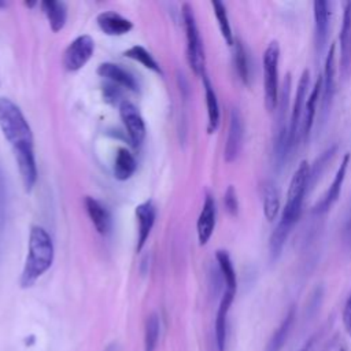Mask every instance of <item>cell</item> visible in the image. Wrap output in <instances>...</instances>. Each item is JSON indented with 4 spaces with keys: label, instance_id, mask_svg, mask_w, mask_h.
<instances>
[{
    "label": "cell",
    "instance_id": "cell-25",
    "mask_svg": "<svg viewBox=\"0 0 351 351\" xmlns=\"http://www.w3.org/2000/svg\"><path fill=\"white\" fill-rule=\"evenodd\" d=\"M233 62L234 69L243 84L250 85L251 82V58L250 51L240 38H234L233 44Z\"/></svg>",
    "mask_w": 351,
    "mask_h": 351
},
{
    "label": "cell",
    "instance_id": "cell-11",
    "mask_svg": "<svg viewBox=\"0 0 351 351\" xmlns=\"http://www.w3.org/2000/svg\"><path fill=\"white\" fill-rule=\"evenodd\" d=\"M95 51V41L90 36L82 34L74 38L63 53V66L67 71H78L92 58Z\"/></svg>",
    "mask_w": 351,
    "mask_h": 351
},
{
    "label": "cell",
    "instance_id": "cell-28",
    "mask_svg": "<svg viewBox=\"0 0 351 351\" xmlns=\"http://www.w3.org/2000/svg\"><path fill=\"white\" fill-rule=\"evenodd\" d=\"M136 167L134 156L126 148H119L114 160V177L118 181H126L134 174Z\"/></svg>",
    "mask_w": 351,
    "mask_h": 351
},
{
    "label": "cell",
    "instance_id": "cell-2",
    "mask_svg": "<svg viewBox=\"0 0 351 351\" xmlns=\"http://www.w3.org/2000/svg\"><path fill=\"white\" fill-rule=\"evenodd\" d=\"M308 170L310 163L307 160H300L289 181L285 207L282 208L280 219L269 237V258L271 262H276L281 256L284 245L300 218L303 200L308 193Z\"/></svg>",
    "mask_w": 351,
    "mask_h": 351
},
{
    "label": "cell",
    "instance_id": "cell-27",
    "mask_svg": "<svg viewBox=\"0 0 351 351\" xmlns=\"http://www.w3.org/2000/svg\"><path fill=\"white\" fill-rule=\"evenodd\" d=\"M215 261H217L218 269H219L222 280H223V289L236 292L237 291V277H236V270H234V266H233L229 252L225 250H218L215 252Z\"/></svg>",
    "mask_w": 351,
    "mask_h": 351
},
{
    "label": "cell",
    "instance_id": "cell-1",
    "mask_svg": "<svg viewBox=\"0 0 351 351\" xmlns=\"http://www.w3.org/2000/svg\"><path fill=\"white\" fill-rule=\"evenodd\" d=\"M0 129L12 148L23 188L29 193L37 181L33 133L21 108L4 96H0Z\"/></svg>",
    "mask_w": 351,
    "mask_h": 351
},
{
    "label": "cell",
    "instance_id": "cell-15",
    "mask_svg": "<svg viewBox=\"0 0 351 351\" xmlns=\"http://www.w3.org/2000/svg\"><path fill=\"white\" fill-rule=\"evenodd\" d=\"M217 221V206L214 197L207 193L196 222V232H197V240L200 245H204L208 243L214 233Z\"/></svg>",
    "mask_w": 351,
    "mask_h": 351
},
{
    "label": "cell",
    "instance_id": "cell-18",
    "mask_svg": "<svg viewBox=\"0 0 351 351\" xmlns=\"http://www.w3.org/2000/svg\"><path fill=\"white\" fill-rule=\"evenodd\" d=\"M321 88H322V78L321 75L317 77L308 96L306 100L304 106V112H303V119H302V126H300V141H307L308 136L311 133V129L314 126V119L317 114V104L321 97Z\"/></svg>",
    "mask_w": 351,
    "mask_h": 351
},
{
    "label": "cell",
    "instance_id": "cell-16",
    "mask_svg": "<svg viewBox=\"0 0 351 351\" xmlns=\"http://www.w3.org/2000/svg\"><path fill=\"white\" fill-rule=\"evenodd\" d=\"M136 219H137V245L136 250L137 252H140L143 250V247L145 245L148 236L152 230V226L155 223V218H156V207L154 204L152 200H147L140 203L136 210Z\"/></svg>",
    "mask_w": 351,
    "mask_h": 351
},
{
    "label": "cell",
    "instance_id": "cell-12",
    "mask_svg": "<svg viewBox=\"0 0 351 351\" xmlns=\"http://www.w3.org/2000/svg\"><path fill=\"white\" fill-rule=\"evenodd\" d=\"M244 138V121L240 110L237 107H232L229 114V126L226 141L223 147V159L228 163L234 162L241 151Z\"/></svg>",
    "mask_w": 351,
    "mask_h": 351
},
{
    "label": "cell",
    "instance_id": "cell-23",
    "mask_svg": "<svg viewBox=\"0 0 351 351\" xmlns=\"http://www.w3.org/2000/svg\"><path fill=\"white\" fill-rule=\"evenodd\" d=\"M203 78V86H204V97H206V106H207V133L213 134L219 126V104L217 99V93L211 85L210 78L207 74L202 75Z\"/></svg>",
    "mask_w": 351,
    "mask_h": 351
},
{
    "label": "cell",
    "instance_id": "cell-9",
    "mask_svg": "<svg viewBox=\"0 0 351 351\" xmlns=\"http://www.w3.org/2000/svg\"><path fill=\"white\" fill-rule=\"evenodd\" d=\"M350 162H351V154L346 152L341 158V162L333 176V180H332L329 188L325 191V193L321 196V199L313 206L311 213L314 215L321 217V215L326 214L333 207V204L339 200Z\"/></svg>",
    "mask_w": 351,
    "mask_h": 351
},
{
    "label": "cell",
    "instance_id": "cell-32",
    "mask_svg": "<svg viewBox=\"0 0 351 351\" xmlns=\"http://www.w3.org/2000/svg\"><path fill=\"white\" fill-rule=\"evenodd\" d=\"M123 55L129 59H133L136 62H138L140 64H143L145 69H149L155 73H162L159 64L156 63V60L152 58V55L141 45H133L129 49H126L123 52Z\"/></svg>",
    "mask_w": 351,
    "mask_h": 351
},
{
    "label": "cell",
    "instance_id": "cell-29",
    "mask_svg": "<svg viewBox=\"0 0 351 351\" xmlns=\"http://www.w3.org/2000/svg\"><path fill=\"white\" fill-rule=\"evenodd\" d=\"M211 7H213V11H214V15L218 21V26H219V30H221V34L225 40V43L229 45V47H233L234 44V36H233V32H232V26H230V22H229V18H228V12H226V7L222 1H218V0H214L211 1Z\"/></svg>",
    "mask_w": 351,
    "mask_h": 351
},
{
    "label": "cell",
    "instance_id": "cell-26",
    "mask_svg": "<svg viewBox=\"0 0 351 351\" xmlns=\"http://www.w3.org/2000/svg\"><path fill=\"white\" fill-rule=\"evenodd\" d=\"M43 12L45 14L52 32H59L63 29L67 19V5L63 1L44 0L41 3Z\"/></svg>",
    "mask_w": 351,
    "mask_h": 351
},
{
    "label": "cell",
    "instance_id": "cell-20",
    "mask_svg": "<svg viewBox=\"0 0 351 351\" xmlns=\"http://www.w3.org/2000/svg\"><path fill=\"white\" fill-rule=\"evenodd\" d=\"M97 74L100 77L108 80L110 84H112L115 86H122V88H126L129 90H137L138 89V84H137L136 78L133 77V74H130L128 70H125L119 64L110 63V62L101 63L97 67Z\"/></svg>",
    "mask_w": 351,
    "mask_h": 351
},
{
    "label": "cell",
    "instance_id": "cell-22",
    "mask_svg": "<svg viewBox=\"0 0 351 351\" xmlns=\"http://www.w3.org/2000/svg\"><path fill=\"white\" fill-rule=\"evenodd\" d=\"M85 208L86 213L93 223V226L96 228V230L100 234H107L111 229V217L108 210L106 208V206H103L97 199L92 197V196H85Z\"/></svg>",
    "mask_w": 351,
    "mask_h": 351
},
{
    "label": "cell",
    "instance_id": "cell-21",
    "mask_svg": "<svg viewBox=\"0 0 351 351\" xmlns=\"http://www.w3.org/2000/svg\"><path fill=\"white\" fill-rule=\"evenodd\" d=\"M97 25L107 36H122L133 29V23L115 11H104L97 15Z\"/></svg>",
    "mask_w": 351,
    "mask_h": 351
},
{
    "label": "cell",
    "instance_id": "cell-19",
    "mask_svg": "<svg viewBox=\"0 0 351 351\" xmlns=\"http://www.w3.org/2000/svg\"><path fill=\"white\" fill-rule=\"evenodd\" d=\"M259 191H261V197L263 204V215L269 222H273L277 218L281 207L280 188L273 180L266 178L261 181Z\"/></svg>",
    "mask_w": 351,
    "mask_h": 351
},
{
    "label": "cell",
    "instance_id": "cell-30",
    "mask_svg": "<svg viewBox=\"0 0 351 351\" xmlns=\"http://www.w3.org/2000/svg\"><path fill=\"white\" fill-rule=\"evenodd\" d=\"M160 333V319L156 313H151L145 321L144 351H155Z\"/></svg>",
    "mask_w": 351,
    "mask_h": 351
},
{
    "label": "cell",
    "instance_id": "cell-35",
    "mask_svg": "<svg viewBox=\"0 0 351 351\" xmlns=\"http://www.w3.org/2000/svg\"><path fill=\"white\" fill-rule=\"evenodd\" d=\"M343 325L348 333V336L351 337V292L347 296V300L344 303V308H343Z\"/></svg>",
    "mask_w": 351,
    "mask_h": 351
},
{
    "label": "cell",
    "instance_id": "cell-38",
    "mask_svg": "<svg viewBox=\"0 0 351 351\" xmlns=\"http://www.w3.org/2000/svg\"><path fill=\"white\" fill-rule=\"evenodd\" d=\"M341 351H344V350H341Z\"/></svg>",
    "mask_w": 351,
    "mask_h": 351
},
{
    "label": "cell",
    "instance_id": "cell-31",
    "mask_svg": "<svg viewBox=\"0 0 351 351\" xmlns=\"http://www.w3.org/2000/svg\"><path fill=\"white\" fill-rule=\"evenodd\" d=\"M293 318H295V308L291 307L288 314L285 315L284 321L281 322V325L277 328V330L274 332L269 346H267V350L266 351H280V348L282 347L284 341L287 340V336H288V332L293 324Z\"/></svg>",
    "mask_w": 351,
    "mask_h": 351
},
{
    "label": "cell",
    "instance_id": "cell-37",
    "mask_svg": "<svg viewBox=\"0 0 351 351\" xmlns=\"http://www.w3.org/2000/svg\"><path fill=\"white\" fill-rule=\"evenodd\" d=\"M104 351H118V346H117V343H111V344H108V346L104 348Z\"/></svg>",
    "mask_w": 351,
    "mask_h": 351
},
{
    "label": "cell",
    "instance_id": "cell-36",
    "mask_svg": "<svg viewBox=\"0 0 351 351\" xmlns=\"http://www.w3.org/2000/svg\"><path fill=\"white\" fill-rule=\"evenodd\" d=\"M311 347H313V339H310L308 341H306L302 348L299 351H311Z\"/></svg>",
    "mask_w": 351,
    "mask_h": 351
},
{
    "label": "cell",
    "instance_id": "cell-5",
    "mask_svg": "<svg viewBox=\"0 0 351 351\" xmlns=\"http://www.w3.org/2000/svg\"><path fill=\"white\" fill-rule=\"evenodd\" d=\"M182 21H184V29H185V37H186V58L189 67L196 75H204L206 71V56H204V48H203V40L199 33V27L196 25V18L193 14V10L191 4L185 3L182 4Z\"/></svg>",
    "mask_w": 351,
    "mask_h": 351
},
{
    "label": "cell",
    "instance_id": "cell-4",
    "mask_svg": "<svg viewBox=\"0 0 351 351\" xmlns=\"http://www.w3.org/2000/svg\"><path fill=\"white\" fill-rule=\"evenodd\" d=\"M292 89V78L288 73L285 75V80L282 82V86L280 88L278 93V104L276 108V130L273 137V158L274 163L278 169L284 166V163L288 159V155L291 152L289 138H288V123L289 119H287L289 112V96Z\"/></svg>",
    "mask_w": 351,
    "mask_h": 351
},
{
    "label": "cell",
    "instance_id": "cell-13",
    "mask_svg": "<svg viewBox=\"0 0 351 351\" xmlns=\"http://www.w3.org/2000/svg\"><path fill=\"white\" fill-rule=\"evenodd\" d=\"M343 18L339 34L340 41V58L339 73L343 80H347L351 74V1H343Z\"/></svg>",
    "mask_w": 351,
    "mask_h": 351
},
{
    "label": "cell",
    "instance_id": "cell-3",
    "mask_svg": "<svg viewBox=\"0 0 351 351\" xmlns=\"http://www.w3.org/2000/svg\"><path fill=\"white\" fill-rule=\"evenodd\" d=\"M53 243L43 226H33L29 233L27 256L21 274L19 284L22 288H30L52 266Z\"/></svg>",
    "mask_w": 351,
    "mask_h": 351
},
{
    "label": "cell",
    "instance_id": "cell-34",
    "mask_svg": "<svg viewBox=\"0 0 351 351\" xmlns=\"http://www.w3.org/2000/svg\"><path fill=\"white\" fill-rule=\"evenodd\" d=\"M223 206H225V210L228 211V214H230L232 217H236L239 214L240 204H239L236 188L233 185H229L223 193Z\"/></svg>",
    "mask_w": 351,
    "mask_h": 351
},
{
    "label": "cell",
    "instance_id": "cell-8",
    "mask_svg": "<svg viewBox=\"0 0 351 351\" xmlns=\"http://www.w3.org/2000/svg\"><path fill=\"white\" fill-rule=\"evenodd\" d=\"M308 86H310V71L304 69L300 74L298 88H296V95L293 99V104L289 112V123H288V138H289V145L291 149L300 141V126H302V119H303V112H304V106L306 100L308 96Z\"/></svg>",
    "mask_w": 351,
    "mask_h": 351
},
{
    "label": "cell",
    "instance_id": "cell-14",
    "mask_svg": "<svg viewBox=\"0 0 351 351\" xmlns=\"http://www.w3.org/2000/svg\"><path fill=\"white\" fill-rule=\"evenodd\" d=\"M119 115L130 138V143L134 147H140L145 137V123L138 110L133 103L122 100L119 103Z\"/></svg>",
    "mask_w": 351,
    "mask_h": 351
},
{
    "label": "cell",
    "instance_id": "cell-17",
    "mask_svg": "<svg viewBox=\"0 0 351 351\" xmlns=\"http://www.w3.org/2000/svg\"><path fill=\"white\" fill-rule=\"evenodd\" d=\"M234 291L223 289L221 302L218 306L217 317H215V341L218 351H223L226 346V330H228V314L234 300Z\"/></svg>",
    "mask_w": 351,
    "mask_h": 351
},
{
    "label": "cell",
    "instance_id": "cell-10",
    "mask_svg": "<svg viewBox=\"0 0 351 351\" xmlns=\"http://www.w3.org/2000/svg\"><path fill=\"white\" fill-rule=\"evenodd\" d=\"M314 14V47L315 55L321 59L322 53L328 51L329 25L332 18V3L328 0H315L313 3Z\"/></svg>",
    "mask_w": 351,
    "mask_h": 351
},
{
    "label": "cell",
    "instance_id": "cell-6",
    "mask_svg": "<svg viewBox=\"0 0 351 351\" xmlns=\"http://www.w3.org/2000/svg\"><path fill=\"white\" fill-rule=\"evenodd\" d=\"M263 92L265 107L269 112H274L278 104L280 80H278V63H280V44L273 40L267 44L263 52Z\"/></svg>",
    "mask_w": 351,
    "mask_h": 351
},
{
    "label": "cell",
    "instance_id": "cell-33",
    "mask_svg": "<svg viewBox=\"0 0 351 351\" xmlns=\"http://www.w3.org/2000/svg\"><path fill=\"white\" fill-rule=\"evenodd\" d=\"M340 237L347 248H351V192L344 204L340 222Z\"/></svg>",
    "mask_w": 351,
    "mask_h": 351
},
{
    "label": "cell",
    "instance_id": "cell-7",
    "mask_svg": "<svg viewBox=\"0 0 351 351\" xmlns=\"http://www.w3.org/2000/svg\"><path fill=\"white\" fill-rule=\"evenodd\" d=\"M337 59H336V44L332 43L328 47L325 62H324V71H322V88H321V108H319V118L321 123L326 122L329 115L335 93H336V82H337Z\"/></svg>",
    "mask_w": 351,
    "mask_h": 351
},
{
    "label": "cell",
    "instance_id": "cell-24",
    "mask_svg": "<svg viewBox=\"0 0 351 351\" xmlns=\"http://www.w3.org/2000/svg\"><path fill=\"white\" fill-rule=\"evenodd\" d=\"M339 149L337 144H332L328 148H325L315 159L314 162L310 165V170H308V184H307V189L308 192L315 186V184L319 181V178L322 177V174L325 173L326 167L329 166V163L333 160V158L336 156Z\"/></svg>",
    "mask_w": 351,
    "mask_h": 351
}]
</instances>
